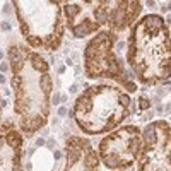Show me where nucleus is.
Listing matches in <instances>:
<instances>
[{
	"label": "nucleus",
	"instance_id": "obj_2",
	"mask_svg": "<svg viewBox=\"0 0 171 171\" xmlns=\"http://www.w3.org/2000/svg\"><path fill=\"white\" fill-rule=\"evenodd\" d=\"M127 63L144 86H159L171 79V29L159 14H145L130 29Z\"/></svg>",
	"mask_w": 171,
	"mask_h": 171
},
{
	"label": "nucleus",
	"instance_id": "obj_5",
	"mask_svg": "<svg viewBox=\"0 0 171 171\" xmlns=\"http://www.w3.org/2000/svg\"><path fill=\"white\" fill-rule=\"evenodd\" d=\"M10 4L26 46L48 53L60 48L65 33L62 2L14 0Z\"/></svg>",
	"mask_w": 171,
	"mask_h": 171
},
{
	"label": "nucleus",
	"instance_id": "obj_7",
	"mask_svg": "<svg viewBox=\"0 0 171 171\" xmlns=\"http://www.w3.org/2000/svg\"><path fill=\"white\" fill-rule=\"evenodd\" d=\"M142 147V130L137 125H121L99 140L98 156L104 168L111 171L130 170L137 162Z\"/></svg>",
	"mask_w": 171,
	"mask_h": 171
},
{
	"label": "nucleus",
	"instance_id": "obj_8",
	"mask_svg": "<svg viewBox=\"0 0 171 171\" xmlns=\"http://www.w3.org/2000/svg\"><path fill=\"white\" fill-rule=\"evenodd\" d=\"M137 171H171V123L154 120L142 130Z\"/></svg>",
	"mask_w": 171,
	"mask_h": 171
},
{
	"label": "nucleus",
	"instance_id": "obj_10",
	"mask_svg": "<svg viewBox=\"0 0 171 171\" xmlns=\"http://www.w3.org/2000/svg\"><path fill=\"white\" fill-rule=\"evenodd\" d=\"M24 137L14 123L0 127V171H24L22 166Z\"/></svg>",
	"mask_w": 171,
	"mask_h": 171
},
{
	"label": "nucleus",
	"instance_id": "obj_1",
	"mask_svg": "<svg viewBox=\"0 0 171 171\" xmlns=\"http://www.w3.org/2000/svg\"><path fill=\"white\" fill-rule=\"evenodd\" d=\"M7 58L17 128L22 135L33 137L50 120L53 91L50 63L43 55L22 43L10 45Z\"/></svg>",
	"mask_w": 171,
	"mask_h": 171
},
{
	"label": "nucleus",
	"instance_id": "obj_11",
	"mask_svg": "<svg viewBox=\"0 0 171 171\" xmlns=\"http://www.w3.org/2000/svg\"><path fill=\"white\" fill-rule=\"evenodd\" d=\"M5 108V101H2V94H0V120H2V110Z\"/></svg>",
	"mask_w": 171,
	"mask_h": 171
},
{
	"label": "nucleus",
	"instance_id": "obj_6",
	"mask_svg": "<svg viewBox=\"0 0 171 171\" xmlns=\"http://www.w3.org/2000/svg\"><path fill=\"white\" fill-rule=\"evenodd\" d=\"M118 36L110 29H101L86 43L82 53L84 74L87 79H110L127 92H135V82L128 79L125 67L115 51Z\"/></svg>",
	"mask_w": 171,
	"mask_h": 171
},
{
	"label": "nucleus",
	"instance_id": "obj_3",
	"mask_svg": "<svg viewBox=\"0 0 171 171\" xmlns=\"http://www.w3.org/2000/svg\"><path fill=\"white\" fill-rule=\"evenodd\" d=\"M144 4L137 0H62L63 21L75 40L99 33L104 26L115 34L132 29Z\"/></svg>",
	"mask_w": 171,
	"mask_h": 171
},
{
	"label": "nucleus",
	"instance_id": "obj_4",
	"mask_svg": "<svg viewBox=\"0 0 171 171\" xmlns=\"http://www.w3.org/2000/svg\"><path fill=\"white\" fill-rule=\"evenodd\" d=\"M132 113V98L116 84H92L75 98L70 110L79 130L103 135L116 130Z\"/></svg>",
	"mask_w": 171,
	"mask_h": 171
},
{
	"label": "nucleus",
	"instance_id": "obj_12",
	"mask_svg": "<svg viewBox=\"0 0 171 171\" xmlns=\"http://www.w3.org/2000/svg\"><path fill=\"white\" fill-rule=\"evenodd\" d=\"M7 69H9V65H7V63H2V65H0V70H2V72H5Z\"/></svg>",
	"mask_w": 171,
	"mask_h": 171
},
{
	"label": "nucleus",
	"instance_id": "obj_9",
	"mask_svg": "<svg viewBox=\"0 0 171 171\" xmlns=\"http://www.w3.org/2000/svg\"><path fill=\"white\" fill-rule=\"evenodd\" d=\"M62 171H101L98 151L86 137L72 135L65 140V164Z\"/></svg>",
	"mask_w": 171,
	"mask_h": 171
}]
</instances>
